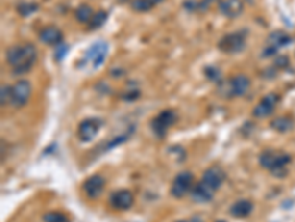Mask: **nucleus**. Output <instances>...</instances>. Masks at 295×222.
<instances>
[{"mask_svg": "<svg viewBox=\"0 0 295 222\" xmlns=\"http://www.w3.org/2000/svg\"><path fill=\"white\" fill-rule=\"evenodd\" d=\"M8 64L12 67L14 74H24L33 68L37 59V49L33 43L14 45L6 51Z\"/></svg>", "mask_w": 295, "mask_h": 222, "instance_id": "nucleus-1", "label": "nucleus"}, {"mask_svg": "<svg viewBox=\"0 0 295 222\" xmlns=\"http://www.w3.org/2000/svg\"><path fill=\"white\" fill-rule=\"evenodd\" d=\"M260 166L270 170L276 176H282L280 172H286V165L291 163V156L276 151V150H264L260 154Z\"/></svg>", "mask_w": 295, "mask_h": 222, "instance_id": "nucleus-2", "label": "nucleus"}, {"mask_svg": "<svg viewBox=\"0 0 295 222\" xmlns=\"http://www.w3.org/2000/svg\"><path fill=\"white\" fill-rule=\"evenodd\" d=\"M108 51H109V46L105 40H98L95 42L84 54V58H83V62L87 64L90 68L96 70L99 68L105 59H106V55H108Z\"/></svg>", "mask_w": 295, "mask_h": 222, "instance_id": "nucleus-3", "label": "nucleus"}, {"mask_svg": "<svg viewBox=\"0 0 295 222\" xmlns=\"http://www.w3.org/2000/svg\"><path fill=\"white\" fill-rule=\"evenodd\" d=\"M246 31H235L223 36L219 42V49L224 54H239L245 48Z\"/></svg>", "mask_w": 295, "mask_h": 222, "instance_id": "nucleus-4", "label": "nucleus"}, {"mask_svg": "<svg viewBox=\"0 0 295 222\" xmlns=\"http://www.w3.org/2000/svg\"><path fill=\"white\" fill-rule=\"evenodd\" d=\"M194 185H195V178H194L192 172L183 170V172L177 173L176 178L173 179L170 193L174 198H183L186 194H189L192 191Z\"/></svg>", "mask_w": 295, "mask_h": 222, "instance_id": "nucleus-5", "label": "nucleus"}, {"mask_svg": "<svg viewBox=\"0 0 295 222\" xmlns=\"http://www.w3.org/2000/svg\"><path fill=\"white\" fill-rule=\"evenodd\" d=\"M176 120H177L176 111H173V110H164V111H161L160 114L155 116V119L151 123V128H152V131H154V134L157 137L164 138L166 134L169 132V129L176 123Z\"/></svg>", "mask_w": 295, "mask_h": 222, "instance_id": "nucleus-6", "label": "nucleus"}, {"mask_svg": "<svg viewBox=\"0 0 295 222\" xmlns=\"http://www.w3.org/2000/svg\"><path fill=\"white\" fill-rule=\"evenodd\" d=\"M289 43H291V36H289L288 33H285V31H282V30L273 31V33H270L269 37H267V45H266V48L263 49L261 56H263V58H269V56L274 55L280 48H283V46H286V45H289Z\"/></svg>", "mask_w": 295, "mask_h": 222, "instance_id": "nucleus-7", "label": "nucleus"}, {"mask_svg": "<svg viewBox=\"0 0 295 222\" xmlns=\"http://www.w3.org/2000/svg\"><path fill=\"white\" fill-rule=\"evenodd\" d=\"M277 104H279V95H276V93H267L254 107L252 116L255 119H266L270 114H273V111H274V108H276Z\"/></svg>", "mask_w": 295, "mask_h": 222, "instance_id": "nucleus-8", "label": "nucleus"}, {"mask_svg": "<svg viewBox=\"0 0 295 222\" xmlns=\"http://www.w3.org/2000/svg\"><path fill=\"white\" fill-rule=\"evenodd\" d=\"M31 96V83L28 80H18L12 86V105L15 108H21L27 105Z\"/></svg>", "mask_w": 295, "mask_h": 222, "instance_id": "nucleus-9", "label": "nucleus"}, {"mask_svg": "<svg viewBox=\"0 0 295 222\" xmlns=\"http://www.w3.org/2000/svg\"><path fill=\"white\" fill-rule=\"evenodd\" d=\"M100 128H102V122L99 119H95V117L86 119L78 125L77 137L81 142H89L98 135Z\"/></svg>", "mask_w": 295, "mask_h": 222, "instance_id": "nucleus-10", "label": "nucleus"}, {"mask_svg": "<svg viewBox=\"0 0 295 222\" xmlns=\"http://www.w3.org/2000/svg\"><path fill=\"white\" fill-rule=\"evenodd\" d=\"M134 203V195L128 190H118L111 194L109 204L115 210H128Z\"/></svg>", "mask_w": 295, "mask_h": 222, "instance_id": "nucleus-11", "label": "nucleus"}, {"mask_svg": "<svg viewBox=\"0 0 295 222\" xmlns=\"http://www.w3.org/2000/svg\"><path fill=\"white\" fill-rule=\"evenodd\" d=\"M105 190V179L100 175H92L83 184V191L89 198H98Z\"/></svg>", "mask_w": 295, "mask_h": 222, "instance_id": "nucleus-12", "label": "nucleus"}, {"mask_svg": "<svg viewBox=\"0 0 295 222\" xmlns=\"http://www.w3.org/2000/svg\"><path fill=\"white\" fill-rule=\"evenodd\" d=\"M251 86V80L245 74H238L229 80V96H244Z\"/></svg>", "mask_w": 295, "mask_h": 222, "instance_id": "nucleus-13", "label": "nucleus"}, {"mask_svg": "<svg viewBox=\"0 0 295 222\" xmlns=\"http://www.w3.org/2000/svg\"><path fill=\"white\" fill-rule=\"evenodd\" d=\"M224 179H226V173H224L223 169H220V167H210V169H207L204 172L201 181L205 182L208 187H211L214 191H217L223 185Z\"/></svg>", "mask_w": 295, "mask_h": 222, "instance_id": "nucleus-14", "label": "nucleus"}, {"mask_svg": "<svg viewBox=\"0 0 295 222\" xmlns=\"http://www.w3.org/2000/svg\"><path fill=\"white\" fill-rule=\"evenodd\" d=\"M219 11L226 18H238L244 12V2L242 0H220Z\"/></svg>", "mask_w": 295, "mask_h": 222, "instance_id": "nucleus-15", "label": "nucleus"}, {"mask_svg": "<svg viewBox=\"0 0 295 222\" xmlns=\"http://www.w3.org/2000/svg\"><path fill=\"white\" fill-rule=\"evenodd\" d=\"M214 193H216V191H214L211 187H208L205 182L199 181V182H197V184L194 185V188H192V191H191V197H192V200L197 201V203H207V201L213 200Z\"/></svg>", "mask_w": 295, "mask_h": 222, "instance_id": "nucleus-16", "label": "nucleus"}, {"mask_svg": "<svg viewBox=\"0 0 295 222\" xmlns=\"http://www.w3.org/2000/svg\"><path fill=\"white\" fill-rule=\"evenodd\" d=\"M39 37L45 45H49V46H58L64 40V34L58 27H45L40 31Z\"/></svg>", "mask_w": 295, "mask_h": 222, "instance_id": "nucleus-17", "label": "nucleus"}, {"mask_svg": "<svg viewBox=\"0 0 295 222\" xmlns=\"http://www.w3.org/2000/svg\"><path fill=\"white\" fill-rule=\"evenodd\" d=\"M252 203L249 200H238L229 209V213L235 218H246L252 212Z\"/></svg>", "mask_w": 295, "mask_h": 222, "instance_id": "nucleus-18", "label": "nucleus"}, {"mask_svg": "<svg viewBox=\"0 0 295 222\" xmlns=\"http://www.w3.org/2000/svg\"><path fill=\"white\" fill-rule=\"evenodd\" d=\"M294 123H292V119L288 117V116H279L277 119H274L271 122V128L277 132H288L289 129H292Z\"/></svg>", "mask_w": 295, "mask_h": 222, "instance_id": "nucleus-19", "label": "nucleus"}, {"mask_svg": "<svg viewBox=\"0 0 295 222\" xmlns=\"http://www.w3.org/2000/svg\"><path fill=\"white\" fill-rule=\"evenodd\" d=\"M93 9L89 5H80L75 11V20L81 24H89V21L93 17Z\"/></svg>", "mask_w": 295, "mask_h": 222, "instance_id": "nucleus-20", "label": "nucleus"}, {"mask_svg": "<svg viewBox=\"0 0 295 222\" xmlns=\"http://www.w3.org/2000/svg\"><path fill=\"white\" fill-rule=\"evenodd\" d=\"M106 20H108V14L105 11H98V12L93 14V17L89 21L87 27H89V30H98L106 23Z\"/></svg>", "mask_w": 295, "mask_h": 222, "instance_id": "nucleus-21", "label": "nucleus"}, {"mask_svg": "<svg viewBox=\"0 0 295 222\" xmlns=\"http://www.w3.org/2000/svg\"><path fill=\"white\" fill-rule=\"evenodd\" d=\"M155 5L151 3L149 0H131V9L136 12H148L151 11Z\"/></svg>", "mask_w": 295, "mask_h": 222, "instance_id": "nucleus-22", "label": "nucleus"}, {"mask_svg": "<svg viewBox=\"0 0 295 222\" xmlns=\"http://www.w3.org/2000/svg\"><path fill=\"white\" fill-rule=\"evenodd\" d=\"M11 102H12V87L8 84H2V87H0V104H2V107H5Z\"/></svg>", "mask_w": 295, "mask_h": 222, "instance_id": "nucleus-23", "label": "nucleus"}, {"mask_svg": "<svg viewBox=\"0 0 295 222\" xmlns=\"http://www.w3.org/2000/svg\"><path fill=\"white\" fill-rule=\"evenodd\" d=\"M39 9L37 3H20L17 11L20 12L21 17H30L31 14H34Z\"/></svg>", "mask_w": 295, "mask_h": 222, "instance_id": "nucleus-24", "label": "nucleus"}, {"mask_svg": "<svg viewBox=\"0 0 295 222\" xmlns=\"http://www.w3.org/2000/svg\"><path fill=\"white\" fill-rule=\"evenodd\" d=\"M45 222H68V218L61 212H48L43 215Z\"/></svg>", "mask_w": 295, "mask_h": 222, "instance_id": "nucleus-25", "label": "nucleus"}, {"mask_svg": "<svg viewBox=\"0 0 295 222\" xmlns=\"http://www.w3.org/2000/svg\"><path fill=\"white\" fill-rule=\"evenodd\" d=\"M139 93H140L139 89H137L133 83H130L128 87H127V89L124 90V93H123V99H124V101H134V99L139 96Z\"/></svg>", "mask_w": 295, "mask_h": 222, "instance_id": "nucleus-26", "label": "nucleus"}, {"mask_svg": "<svg viewBox=\"0 0 295 222\" xmlns=\"http://www.w3.org/2000/svg\"><path fill=\"white\" fill-rule=\"evenodd\" d=\"M205 76L210 79V80H213V82H219L220 80V70L219 68H216V67H213V65H210V67H207L205 68Z\"/></svg>", "mask_w": 295, "mask_h": 222, "instance_id": "nucleus-27", "label": "nucleus"}, {"mask_svg": "<svg viewBox=\"0 0 295 222\" xmlns=\"http://www.w3.org/2000/svg\"><path fill=\"white\" fill-rule=\"evenodd\" d=\"M288 64H289V58H288L286 55H279V56L276 58V61H274V67H276L277 70L286 68Z\"/></svg>", "mask_w": 295, "mask_h": 222, "instance_id": "nucleus-28", "label": "nucleus"}, {"mask_svg": "<svg viewBox=\"0 0 295 222\" xmlns=\"http://www.w3.org/2000/svg\"><path fill=\"white\" fill-rule=\"evenodd\" d=\"M65 54H67V46L61 43V48H59V49L56 51L55 56H56V59H61V58H62V56H64Z\"/></svg>", "mask_w": 295, "mask_h": 222, "instance_id": "nucleus-29", "label": "nucleus"}, {"mask_svg": "<svg viewBox=\"0 0 295 222\" xmlns=\"http://www.w3.org/2000/svg\"><path fill=\"white\" fill-rule=\"evenodd\" d=\"M151 3H154V5H157V3H161V2H164V0H149Z\"/></svg>", "mask_w": 295, "mask_h": 222, "instance_id": "nucleus-30", "label": "nucleus"}, {"mask_svg": "<svg viewBox=\"0 0 295 222\" xmlns=\"http://www.w3.org/2000/svg\"><path fill=\"white\" fill-rule=\"evenodd\" d=\"M117 2H120V3H127V2H131V0H117Z\"/></svg>", "mask_w": 295, "mask_h": 222, "instance_id": "nucleus-31", "label": "nucleus"}]
</instances>
